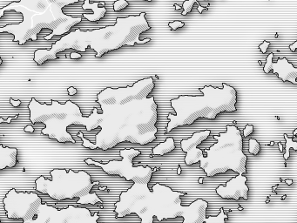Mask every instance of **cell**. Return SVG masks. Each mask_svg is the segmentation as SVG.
<instances>
[{
    "mask_svg": "<svg viewBox=\"0 0 297 223\" xmlns=\"http://www.w3.org/2000/svg\"><path fill=\"white\" fill-rule=\"evenodd\" d=\"M155 84L152 77L142 78L126 87H107L97 95V102L102 112L97 108L90 115L93 128L101 127L93 144L85 139L83 133L78 137L83 146L90 149L107 151L122 142L148 145L157 139L158 105L154 97H149Z\"/></svg>",
    "mask_w": 297,
    "mask_h": 223,
    "instance_id": "obj_1",
    "label": "cell"
},
{
    "mask_svg": "<svg viewBox=\"0 0 297 223\" xmlns=\"http://www.w3.org/2000/svg\"><path fill=\"white\" fill-rule=\"evenodd\" d=\"M274 53H270L267 57L266 64L263 67L265 73H269L271 71L274 74H277L278 78H281L283 82L289 81L294 85H296L297 68L293 65L286 58H279L276 62L273 61Z\"/></svg>",
    "mask_w": 297,
    "mask_h": 223,
    "instance_id": "obj_11",
    "label": "cell"
},
{
    "mask_svg": "<svg viewBox=\"0 0 297 223\" xmlns=\"http://www.w3.org/2000/svg\"><path fill=\"white\" fill-rule=\"evenodd\" d=\"M180 8H181V7H180V5H175V10H180Z\"/></svg>",
    "mask_w": 297,
    "mask_h": 223,
    "instance_id": "obj_34",
    "label": "cell"
},
{
    "mask_svg": "<svg viewBox=\"0 0 297 223\" xmlns=\"http://www.w3.org/2000/svg\"><path fill=\"white\" fill-rule=\"evenodd\" d=\"M200 91L202 96L180 95L171 99V107L175 114L167 115L169 122L165 133L179 126H190L200 118L215 120L220 112L237 111V91L233 86L223 83L222 88L205 86Z\"/></svg>",
    "mask_w": 297,
    "mask_h": 223,
    "instance_id": "obj_3",
    "label": "cell"
},
{
    "mask_svg": "<svg viewBox=\"0 0 297 223\" xmlns=\"http://www.w3.org/2000/svg\"><path fill=\"white\" fill-rule=\"evenodd\" d=\"M202 180H203V179H199V182H200V183H202Z\"/></svg>",
    "mask_w": 297,
    "mask_h": 223,
    "instance_id": "obj_36",
    "label": "cell"
},
{
    "mask_svg": "<svg viewBox=\"0 0 297 223\" xmlns=\"http://www.w3.org/2000/svg\"><path fill=\"white\" fill-rule=\"evenodd\" d=\"M168 25H169V27L171 28V30L175 31V30L179 29V28H182V27H184L185 23H184V22H182V21L175 20V21L169 22V23H168Z\"/></svg>",
    "mask_w": 297,
    "mask_h": 223,
    "instance_id": "obj_21",
    "label": "cell"
},
{
    "mask_svg": "<svg viewBox=\"0 0 297 223\" xmlns=\"http://www.w3.org/2000/svg\"><path fill=\"white\" fill-rule=\"evenodd\" d=\"M119 154L122 157V160H110L106 164L95 161L92 159H86L85 162L87 165H94L101 167L102 170L108 175H119L125 178L126 180L133 182L141 181L144 179H151L153 174L159 170L158 167L152 168L150 166H133L132 160L137 156L140 155V151L130 148L122 149L119 151Z\"/></svg>",
    "mask_w": 297,
    "mask_h": 223,
    "instance_id": "obj_8",
    "label": "cell"
},
{
    "mask_svg": "<svg viewBox=\"0 0 297 223\" xmlns=\"http://www.w3.org/2000/svg\"><path fill=\"white\" fill-rule=\"evenodd\" d=\"M10 104H11V105H12V106H13V107H19L20 105H21V100L14 101V100H13V99H11V98L10 99Z\"/></svg>",
    "mask_w": 297,
    "mask_h": 223,
    "instance_id": "obj_26",
    "label": "cell"
},
{
    "mask_svg": "<svg viewBox=\"0 0 297 223\" xmlns=\"http://www.w3.org/2000/svg\"><path fill=\"white\" fill-rule=\"evenodd\" d=\"M175 149V142L174 138L169 137L167 138L166 141L162 143H160L159 145H157L155 147L153 148V155H160L163 156L165 154H167L171 152Z\"/></svg>",
    "mask_w": 297,
    "mask_h": 223,
    "instance_id": "obj_16",
    "label": "cell"
},
{
    "mask_svg": "<svg viewBox=\"0 0 297 223\" xmlns=\"http://www.w3.org/2000/svg\"><path fill=\"white\" fill-rule=\"evenodd\" d=\"M52 179L44 176H39L35 180L36 190L47 194L50 198L61 201L63 200L78 199L77 203L84 205H96L102 203L96 193H92L93 187L99 184L98 181H93L91 175L80 170L74 172L70 169H53L50 172Z\"/></svg>",
    "mask_w": 297,
    "mask_h": 223,
    "instance_id": "obj_6",
    "label": "cell"
},
{
    "mask_svg": "<svg viewBox=\"0 0 297 223\" xmlns=\"http://www.w3.org/2000/svg\"><path fill=\"white\" fill-rule=\"evenodd\" d=\"M289 49H290L292 52H295V50L297 49V41L294 42V44H290V45H289Z\"/></svg>",
    "mask_w": 297,
    "mask_h": 223,
    "instance_id": "obj_29",
    "label": "cell"
},
{
    "mask_svg": "<svg viewBox=\"0 0 297 223\" xmlns=\"http://www.w3.org/2000/svg\"><path fill=\"white\" fill-rule=\"evenodd\" d=\"M128 6H129V3L127 0H118L113 3V10L115 11H120L126 9Z\"/></svg>",
    "mask_w": 297,
    "mask_h": 223,
    "instance_id": "obj_20",
    "label": "cell"
},
{
    "mask_svg": "<svg viewBox=\"0 0 297 223\" xmlns=\"http://www.w3.org/2000/svg\"><path fill=\"white\" fill-rule=\"evenodd\" d=\"M3 203L8 219H22L23 223H28L37 218L42 199L36 193H18L15 188L7 193Z\"/></svg>",
    "mask_w": 297,
    "mask_h": 223,
    "instance_id": "obj_9",
    "label": "cell"
},
{
    "mask_svg": "<svg viewBox=\"0 0 297 223\" xmlns=\"http://www.w3.org/2000/svg\"><path fill=\"white\" fill-rule=\"evenodd\" d=\"M283 136H284V139L286 140V149H285V154H284L283 157H284V160H287L290 155V154H289L290 148H293L295 151H297V141H295L296 140L295 137L294 139L288 138L286 133H284Z\"/></svg>",
    "mask_w": 297,
    "mask_h": 223,
    "instance_id": "obj_17",
    "label": "cell"
},
{
    "mask_svg": "<svg viewBox=\"0 0 297 223\" xmlns=\"http://www.w3.org/2000/svg\"><path fill=\"white\" fill-rule=\"evenodd\" d=\"M227 131L213 138L217 142L204 150L207 156L200 158V167L207 177H214L232 170L238 175L247 174L248 156L243 153V137L234 125L227 126Z\"/></svg>",
    "mask_w": 297,
    "mask_h": 223,
    "instance_id": "obj_5",
    "label": "cell"
},
{
    "mask_svg": "<svg viewBox=\"0 0 297 223\" xmlns=\"http://www.w3.org/2000/svg\"><path fill=\"white\" fill-rule=\"evenodd\" d=\"M296 133H297V129H295V130L294 131V133H293V134H294V136H295V137L296 136Z\"/></svg>",
    "mask_w": 297,
    "mask_h": 223,
    "instance_id": "obj_35",
    "label": "cell"
},
{
    "mask_svg": "<svg viewBox=\"0 0 297 223\" xmlns=\"http://www.w3.org/2000/svg\"><path fill=\"white\" fill-rule=\"evenodd\" d=\"M0 223H1V221H0Z\"/></svg>",
    "mask_w": 297,
    "mask_h": 223,
    "instance_id": "obj_37",
    "label": "cell"
},
{
    "mask_svg": "<svg viewBox=\"0 0 297 223\" xmlns=\"http://www.w3.org/2000/svg\"><path fill=\"white\" fill-rule=\"evenodd\" d=\"M18 149L11 147H4L0 145V171L6 167L11 168L17 165Z\"/></svg>",
    "mask_w": 297,
    "mask_h": 223,
    "instance_id": "obj_15",
    "label": "cell"
},
{
    "mask_svg": "<svg viewBox=\"0 0 297 223\" xmlns=\"http://www.w3.org/2000/svg\"><path fill=\"white\" fill-rule=\"evenodd\" d=\"M105 2H94L90 3V1L86 0L83 2L82 9L85 11H92L93 13L83 14V17L90 22H98L102 19L107 13V8L105 7Z\"/></svg>",
    "mask_w": 297,
    "mask_h": 223,
    "instance_id": "obj_14",
    "label": "cell"
},
{
    "mask_svg": "<svg viewBox=\"0 0 297 223\" xmlns=\"http://www.w3.org/2000/svg\"><path fill=\"white\" fill-rule=\"evenodd\" d=\"M195 4L200 5L197 0H187V1H185V2L183 3V5H182V8H183L184 11H183V12H182L181 14L183 15V16H186V15L188 14L189 12H191V11L193 9Z\"/></svg>",
    "mask_w": 297,
    "mask_h": 223,
    "instance_id": "obj_19",
    "label": "cell"
},
{
    "mask_svg": "<svg viewBox=\"0 0 297 223\" xmlns=\"http://www.w3.org/2000/svg\"><path fill=\"white\" fill-rule=\"evenodd\" d=\"M28 108L31 123H44L45 127L41 133L60 143H75L73 136L67 133V126L70 125H82L88 132L94 129L92 117L85 118L79 107L71 100L62 105L52 99V104L46 105L40 104L32 98Z\"/></svg>",
    "mask_w": 297,
    "mask_h": 223,
    "instance_id": "obj_4",
    "label": "cell"
},
{
    "mask_svg": "<svg viewBox=\"0 0 297 223\" xmlns=\"http://www.w3.org/2000/svg\"><path fill=\"white\" fill-rule=\"evenodd\" d=\"M249 151L253 155H258L261 151V145L255 139H250L249 141Z\"/></svg>",
    "mask_w": 297,
    "mask_h": 223,
    "instance_id": "obj_18",
    "label": "cell"
},
{
    "mask_svg": "<svg viewBox=\"0 0 297 223\" xmlns=\"http://www.w3.org/2000/svg\"><path fill=\"white\" fill-rule=\"evenodd\" d=\"M24 130V132H26V133H34V128H33V126H31V125L25 126Z\"/></svg>",
    "mask_w": 297,
    "mask_h": 223,
    "instance_id": "obj_27",
    "label": "cell"
},
{
    "mask_svg": "<svg viewBox=\"0 0 297 223\" xmlns=\"http://www.w3.org/2000/svg\"><path fill=\"white\" fill-rule=\"evenodd\" d=\"M253 133V125H248L245 126L244 128L243 133H242V137L243 138H247L249 135H251Z\"/></svg>",
    "mask_w": 297,
    "mask_h": 223,
    "instance_id": "obj_22",
    "label": "cell"
},
{
    "mask_svg": "<svg viewBox=\"0 0 297 223\" xmlns=\"http://www.w3.org/2000/svg\"><path fill=\"white\" fill-rule=\"evenodd\" d=\"M13 3H16V2L1 0V1H0V9H3V8H5V7H6V6H8V5H10V4H13Z\"/></svg>",
    "mask_w": 297,
    "mask_h": 223,
    "instance_id": "obj_24",
    "label": "cell"
},
{
    "mask_svg": "<svg viewBox=\"0 0 297 223\" xmlns=\"http://www.w3.org/2000/svg\"><path fill=\"white\" fill-rule=\"evenodd\" d=\"M146 12L127 18H117L116 24L112 26L86 32L89 36V45L97 53L96 57L99 58L110 51L117 50L125 46H134L151 41V39H140L143 32L151 29L146 19Z\"/></svg>",
    "mask_w": 297,
    "mask_h": 223,
    "instance_id": "obj_7",
    "label": "cell"
},
{
    "mask_svg": "<svg viewBox=\"0 0 297 223\" xmlns=\"http://www.w3.org/2000/svg\"><path fill=\"white\" fill-rule=\"evenodd\" d=\"M177 175H181V167L179 166V168H178V171H177Z\"/></svg>",
    "mask_w": 297,
    "mask_h": 223,
    "instance_id": "obj_32",
    "label": "cell"
},
{
    "mask_svg": "<svg viewBox=\"0 0 297 223\" xmlns=\"http://www.w3.org/2000/svg\"><path fill=\"white\" fill-rule=\"evenodd\" d=\"M67 91H68L69 95H75V94L77 93V89L74 87L68 88V90H67Z\"/></svg>",
    "mask_w": 297,
    "mask_h": 223,
    "instance_id": "obj_28",
    "label": "cell"
},
{
    "mask_svg": "<svg viewBox=\"0 0 297 223\" xmlns=\"http://www.w3.org/2000/svg\"><path fill=\"white\" fill-rule=\"evenodd\" d=\"M151 179L134 182L131 188L122 192L119 200L114 204L117 218L136 213L141 219L144 216L154 217L161 222L164 220L183 217V223H214V216L207 217L208 202L202 199L184 207L180 196L186 195L172 190L170 187L156 183L152 191L148 187Z\"/></svg>",
    "mask_w": 297,
    "mask_h": 223,
    "instance_id": "obj_2",
    "label": "cell"
},
{
    "mask_svg": "<svg viewBox=\"0 0 297 223\" xmlns=\"http://www.w3.org/2000/svg\"><path fill=\"white\" fill-rule=\"evenodd\" d=\"M286 183L288 185H291L293 183V181L291 180V179H287V180H286Z\"/></svg>",
    "mask_w": 297,
    "mask_h": 223,
    "instance_id": "obj_33",
    "label": "cell"
},
{
    "mask_svg": "<svg viewBox=\"0 0 297 223\" xmlns=\"http://www.w3.org/2000/svg\"><path fill=\"white\" fill-rule=\"evenodd\" d=\"M98 212L92 215L88 208L68 206L66 208L59 209L57 223H98Z\"/></svg>",
    "mask_w": 297,
    "mask_h": 223,
    "instance_id": "obj_13",
    "label": "cell"
},
{
    "mask_svg": "<svg viewBox=\"0 0 297 223\" xmlns=\"http://www.w3.org/2000/svg\"><path fill=\"white\" fill-rule=\"evenodd\" d=\"M207 9H208L207 7H202L201 5H198V11H200V13H202V11H203L207 10Z\"/></svg>",
    "mask_w": 297,
    "mask_h": 223,
    "instance_id": "obj_30",
    "label": "cell"
},
{
    "mask_svg": "<svg viewBox=\"0 0 297 223\" xmlns=\"http://www.w3.org/2000/svg\"><path fill=\"white\" fill-rule=\"evenodd\" d=\"M278 145H279V149H280V152H283L282 144V143H279V144H278Z\"/></svg>",
    "mask_w": 297,
    "mask_h": 223,
    "instance_id": "obj_31",
    "label": "cell"
},
{
    "mask_svg": "<svg viewBox=\"0 0 297 223\" xmlns=\"http://www.w3.org/2000/svg\"><path fill=\"white\" fill-rule=\"evenodd\" d=\"M248 178L242 175H238L227 182L226 186L220 185L216 188V194L222 199H233L239 200L241 198L249 200V188L247 186Z\"/></svg>",
    "mask_w": 297,
    "mask_h": 223,
    "instance_id": "obj_12",
    "label": "cell"
},
{
    "mask_svg": "<svg viewBox=\"0 0 297 223\" xmlns=\"http://www.w3.org/2000/svg\"><path fill=\"white\" fill-rule=\"evenodd\" d=\"M211 134V131L205 130L201 132H196L189 139L182 140L180 141V146L183 152L186 153V165L191 166L200 162V158L205 157L203 151L200 150L197 146L206 141Z\"/></svg>",
    "mask_w": 297,
    "mask_h": 223,
    "instance_id": "obj_10",
    "label": "cell"
},
{
    "mask_svg": "<svg viewBox=\"0 0 297 223\" xmlns=\"http://www.w3.org/2000/svg\"><path fill=\"white\" fill-rule=\"evenodd\" d=\"M141 223H153V218L149 216H144L141 218Z\"/></svg>",
    "mask_w": 297,
    "mask_h": 223,
    "instance_id": "obj_25",
    "label": "cell"
},
{
    "mask_svg": "<svg viewBox=\"0 0 297 223\" xmlns=\"http://www.w3.org/2000/svg\"><path fill=\"white\" fill-rule=\"evenodd\" d=\"M269 45H270V42L264 41V42H262V44H261L260 45H259V48H260L261 52L262 53H267V51H268V48Z\"/></svg>",
    "mask_w": 297,
    "mask_h": 223,
    "instance_id": "obj_23",
    "label": "cell"
}]
</instances>
